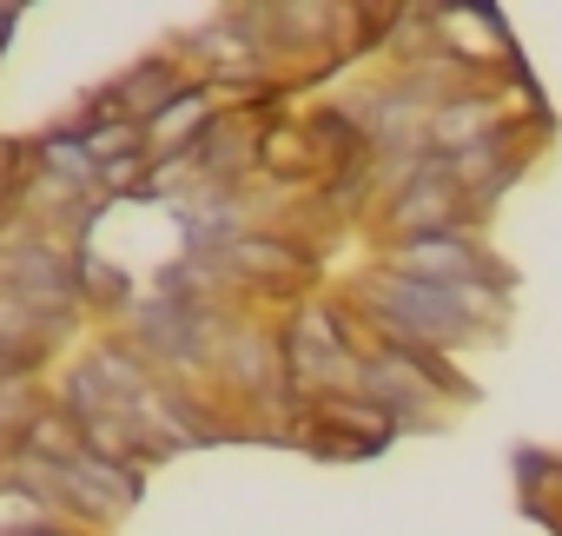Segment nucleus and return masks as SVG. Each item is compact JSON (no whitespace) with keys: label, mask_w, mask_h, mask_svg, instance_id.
<instances>
[{"label":"nucleus","mask_w":562,"mask_h":536,"mask_svg":"<svg viewBox=\"0 0 562 536\" xmlns=\"http://www.w3.org/2000/svg\"><path fill=\"white\" fill-rule=\"evenodd\" d=\"M358 398L384 404L397 417V431L411 437V431H443L450 411H463L476 398V384L443 351H364Z\"/></svg>","instance_id":"obj_1"},{"label":"nucleus","mask_w":562,"mask_h":536,"mask_svg":"<svg viewBox=\"0 0 562 536\" xmlns=\"http://www.w3.org/2000/svg\"><path fill=\"white\" fill-rule=\"evenodd\" d=\"M384 272L397 279H424V286H503L516 292V272L490 252L483 232H437V238H404L378 252Z\"/></svg>","instance_id":"obj_2"},{"label":"nucleus","mask_w":562,"mask_h":536,"mask_svg":"<svg viewBox=\"0 0 562 536\" xmlns=\"http://www.w3.org/2000/svg\"><path fill=\"white\" fill-rule=\"evenodd\" d=\"M371 219L384 225V245L437 238V232H476V225H483V219H476V205H470V192L450 179V159H443V153H430V166H424L404 192L378 199V212H371Z\"/></svg>","instance_id":"obj_3"},{"label":"nucleus","mask_w":562,"mask_h":536,"mask_svg":"<svg viewBox=\"0 0 562 536\" xmlns=\"http://www.w3.org/2000/svg\"><path fill=\"white\" fill-rule=\"evenodd\" d=\"M437 34H443V54L457 67H470L483 87L509 67H522V47L509 34V21L496 8H437Z\"/></svg>","instance_id":"obj_4"},{"label":"nucleus","mask_w":562,"mask_h":536,"mask_svg":"<svg viewBox=\"0 0 562 536\" xmlns=\"http://www.w3.org/2000/svg\"><path fill=\"white\" fill-rule=\"evenodd\" d=\"M199 74L172 54V47H153V54H139L133 67H120L113 80H106V93H113V113L120 120H133V126H153L186 87H192Z\"/></svg>","instance_id":"obj_5"},{"label":"nucleus","mask_w":562,"mask_h":536,"mask_svg":"<svg viewBox=\"0 0 562 536\" xmlns=\"http://www.w3.org/2000/svg\"><path fill=\"white\" fill-rule=\"evenodd\" d=\"M496 126H509V100L496 93V87H470V93H457L437 120H430V153H443V159H457V153H470V146H483Z\"/></svg>","instance_id":"obj_6"},{"label":"nucleus","mask_w":562,"mask_h":536,"mask_svg":"<svg viewBox=\"0 0 562 536\" xmlns=\"http://www.w3.org/2000/svg\"><path fill=\"white\" fill-rule=\"evenodd\" d=\"M305 417L318 424V431H331V437H345V444H358L364 457H384L404 431H397V417L384 411V404H371V398H318V404H305Z\"/></svg>","instance_id":"obj_7"},{"label":"nucleus","mask_w":562,"mask_h":536,"mask_svg":"<svg viewBox=\"0 0 562 536\" xmlns=\"http://www.w3.org/2000/svg\"><path fill=\"white\" fill-rule=\"evenodd\" d=\"M225 113V100H218V87L212 80H192L153 126H146V139H153V153H186V146H199L205 139V126Z\"/></svg>","instance_id":"obj_8"},{"label":"nucleus","mask_w":562,"mask_h":536,"mask_svg":"<svg viewBox=\"0 0 562 536\" xmlns=\"http://www.w3.org/2000/svg\"><path fill=\"white\" fill-rule=\"evenodd\" d=\"M299 120H305V133H312V146H318V159H325V179L371 159V139H364V126H358V113H351L345 100H325V107H312V113H299Z\"/></svg>","instance_id":"obj_9"},{"label":"nucleus","mask_w":562,"mask_h":536,"mask_svg":"<svg viewBox=\"0 0 562 536\" xmlns=\"http://www.w3.org/2000/svg\"><path fill=\"white\" fill-rule=\"evenodd\" d=\"M87 450V437H80V424L60 411V404H47L27 431H21V444H14V457H47V464H74Z\"/></svg>","instance_id":"obj_10"},{"label":"nucleus","mask_w":562,"mask_h":536,"mask_svg":"<svg viewBox=\"0 0 562 536\" xmlns=\"http://www.w3.org/2000/svg\"><path fill=\"white\" fill-rule=\"evenodd\" d=\"M0 536H87V529H74L60 516H14V523H0Z\"/></svg>","instance_id":"obj_11"}]
</instances>
